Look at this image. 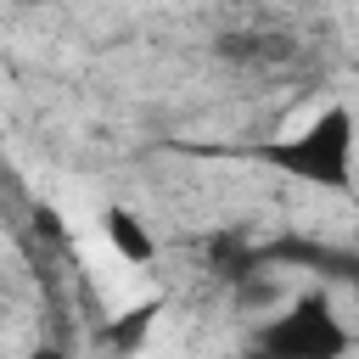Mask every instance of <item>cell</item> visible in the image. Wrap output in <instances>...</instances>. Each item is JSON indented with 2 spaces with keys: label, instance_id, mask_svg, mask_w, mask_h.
Returning <instances> with one entry per match:
<instances>
[{
  "label": "cell",
  "instance_id": "8992f818",
  "mask_svg": "<svg viewBox=\"0 0 359 359\" xmlns=\"http://www.w3.org/2000/svg\"><path fill=\"white\" fill-rule=\"evenodd\" d=\"M219 56H230V62H286L292 56V39H280V34H236V39H219Z\"/></svg>",
  "mask_w": 359,
  "mask_h": 359
},
{
  "label": "cell",
  "instance_id": "9c48e42d",
  "mask_svg": "<svg viewBox=\"0 0 359 359\" xmlns=\"http://www.w3.org/2000/svg\"><path fill=\"white\" fill-rule=\"evenodd\" d=\"M28 6H39V0H28Z\"/></svg>",
  "mask_w": 359,
  "mask_h": 359
},
{
  "label": "cell",
  "instance_id": "6da1fadb",
  "mask_svg": "<svg viewBox=\"0 0 359 359\" xmlns=\"http://www.w3.org/2000/svg\"><path fill=\"white\" fill-rule=\"evenodd\" d=\"M353 146H359V123L348 107H325L314 112L303 129L280 135V140H258L252 157L280 168L286 180L297 185H314V191H348L353 185Z\"/></svg>",
  "mask_w": 359,
  "mask_h": 359
},
{
  "label": "cell",
  "instance_id": "277c9868",
  "mask_svg": "<svg viewBox=\"0 0 359 359\" xmlns=\"http://www.w3.org/2000/svg\"><path fill=\"white\" fill-rule=\"evenodd\" d=\"M101 230H107V241H112L118 258H129V264H151V258H157V241H151V230H146L140 213L107 208V213H101Z\"/></svg>",
  "mask_w": 359,
  "mask_h": 359
},
{
  "label": "cell",
  "instance_id": "ba28073f",
  "mask_svg": "<svg viewBox=\"0 0 359 359\" xmlns=\"http://www.w3.org/2000/svg\"><path fill=\"white\" fill-rule=\"evenodd\" d=\"M348 286H353V297H359V252H353V269H348Z\"/></svg>",
  "mask_w": 359,
  "mask_h": 359
},
{
  "label": "cell",
  "instance_id": "7a4b0ae2",
  "mask_svg": "<svg viewBox=\"0 0 359 359\" xmlns=\"http://www.w3.org/2000/svg\"><path fill=\"white\" fill-rule=\"evenodd\" d=\"M348 348H353L348 320L314 286V292H297L275 320H264L247 337L241 359H348Z\"/></svg>",
  "mask_w": 359,
  "mask_h": 359
},
{
  "label": "cell",
  "instance_id": "3957f363",
  "mask_svg": "<svg viewBox=\"0 0 359 359\" xmlns=\"http://www.w3.org/2000/svg\"><path fill=\"white\" fill-rule=\"evenodd\" d=\"M258 269H314V275H342V280H348L353 252H348V247H325V241H314V236L286 230V236H275V241H264V247H258Z\"/></svg>",
  "mask_w": 359,
  "mask_h": 359
},
{
  "label": "cell",
  "instance_id": "52a82bcc",
  "mask_svg": "<svg viewBox=\"0 0 359 359\" xmlns=\"http://www.w3.org/2000/svg\"><path fill=\"white\" fill-rule=\"evenodd\" d=\"M28 359H67V353H62V348H34Z\"/></svg>",
  "mask_w": 359,
  "mask_h": 359
},
{
  "label": "cell",
  "instance_id": "5b68a950",
  "mask_svg": "<svg viewBox=\"0 0 359 359\" xmlns=\"http://www.w3.org/2000/svg\"><path fill=\"white\" fill-rule=\"evenodd\" d=\"M157 314H163V297H146V303H135V309H123V314H118V320L107 325V342H112L118 353H129V348H140Z\"/></svg>",
  "mask_w": 359,
  "mask_h": 359
}]
</instances>
